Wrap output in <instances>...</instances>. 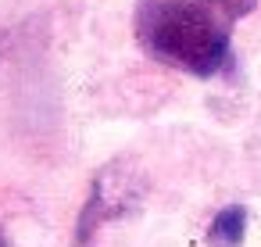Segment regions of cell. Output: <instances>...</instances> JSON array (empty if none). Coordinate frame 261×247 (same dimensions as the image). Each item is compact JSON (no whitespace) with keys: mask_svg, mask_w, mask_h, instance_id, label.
I'll use <instances>...</instances> for the list:
<instances>
[{"mask_svg":"<svg viewBox=\"0 0 261 247\" xmlns=\"http://www.w3.org/2000/svg\"><path fill=\"white\" fill-rule=\"evenodd\" d=\"M254 8V0H140V47L179 72L218 76L229 65V26Z\"/></svg>","mask_w":261,"mask_h":247,"instance_id":"cell-1","label":"cell"},{"mask_svg":"<svg viewBox=\"0 0 261 247\" xmlns=\"http://www.w3.org/2000/svg\"><path fill=\"white\" fill-rule=\"evenodd\" d=\"M136 204H140V179H136V172H129L122 161L100 168L93 186H90V197L83 204L79 226H75V247H86L100 226H108L111 218H122Z\"/></svg>","mask_w":261,"mask_h":247,"instance_id":"cell-2","label":"cell"},{"mask_svg":"<svg viewBox=\"0 0 261 247\" xmlns=\"http://www.w3.org/2000/svg\"><path fill=\"white\" fill-rule=\"evenodd\" d=\"M204 240H207V247H240L247 240V208L243 204H225L211 218Z\"/></svg>","mask_w":261,"mask_h":247,"instance_id":"cell-3","label":"cell"},{"mask_svg":"<svg viewBox=\"0 0 261 247\" xmlns=\"http://www.w3.org/2000/svg\"><path fill=\"white\" fill-rule=\"evenodd\" d=\"M0 247H11V240H8V229H4V218H0Z\"/></svg>","mask_w":261,"mask_h":247,"instance_id":"cell-4","label":"cell"}]
</instances>
